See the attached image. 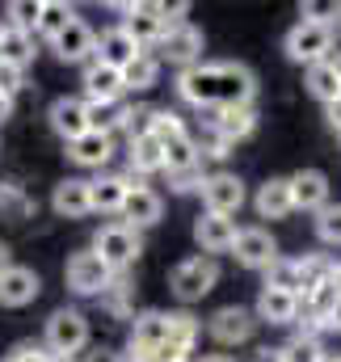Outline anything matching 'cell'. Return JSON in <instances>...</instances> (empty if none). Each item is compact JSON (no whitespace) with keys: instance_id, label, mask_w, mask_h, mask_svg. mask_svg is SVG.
<instances>
[{"instance_id":"obj_53","label":"cell","mask_w":341,"mask_h":362,"mask_svg":"<svg viewBox=\"0 0 341 362\" xmlns=\"http://www.w3.org/2000/svg\"><path fill=\"white\" fill-rule=\"evenodd\" d=\"M329 64H333V72H337V85H341V51L333 55V59H329Z\"/></svg>"},{"instance_id":"obj_41","label":"cell","mask_w":341,"mask_h":362,"mask_svg":"<svg viewBox=\"0 0 341 362\" xmlns=\"http://www.w3.org/2000/svg\"><path fill=\"white\" fill-rule=\"evenodd\" d=\"M316 236L325 245H341V202H329L325 211H316Z\"/></svg>"},{"instance_id":"obj_43","label":"cell","mask_w":341,"mask_h":362,"mask_svg":"<svg viewBox=\"0 0 341 362\" xmlns=\"http://www.w3.org/2000/svg\"><path fill=\"white\" fill-rule=\"evenodd\" d=\"M21 85H25V72L21 68H13V64H0V97H17L21 93Z\"/></svg>"},{"instance_id":"obj_22","label":"cell","mask_w":341,"mask_h":362,"mask_svg":"<svg viewBox=\"0 0 341 362\" xmlns=\"http://www.w3.org/2000/svg\"><path fill=\"white\" fill-rule=\"evenodd\" d=\"M211 127L224 135V144L232 148L236 139H249L257 131V110L253 105H219L215 110V118H211Z\"/></svg>"},{"instance_id":"obj_36","label":"cell","mask_w":341,"mask_h":362,"mask_svg":"<svg viewBox=\"0 0 341 362\" xmlns=\"http://www.w3.org/2000/svg\"><path fill=\"white\" fill-rule=\"evenodd\" d=\"M198 165H202V156H198V148H194L190 135L165 144V173H185V169H198Z\"/></svg>"},{"instance_id":"obj_3","label":"cell","mask_w":341,"mask_h":362,"mask_svg":"<svg viewBox=\"0 0 341 362\" xmlns=\"http://www.w3.org/2000/svg\"><path fill=\"white\" fill-rule=\"evenodd\" d=\"M42 346H47L51 354H59V358L81 354V350L88 346V320H85V312H76V308H59V312H51Z\"/></svg>"},{"instance_id":"obj_31","label":"cell","mask_w":341,"mask_h":362,"mask_svg":"<svg viewBox=\"0 0 341 362\" xmlns=\"http://www.w3.org/2000/svg\"><path fill=\"white\" fill-rule=\"evenodd\" d=\"M156 76H161V59H156L152 51H144L135 64L122 68V89L127 93H148L152 85H156Z\"/></svg>"},{"instance_id":"obj_19","label":"cell","mask_w":341,"mask_h":362,"mask_svg":"<svg viewBox=\"0 0 341 362\" xmlns=\"http://www.w3.org/2000/svg\"><path fill=\"white\" fill-rule=\"evenodd\" d=\"M177 97L185 105H211L215 110V64H194L177 76Z\"/></svg>"},{"instance_id":"obj_45","label":"cell","mask_w":341,"mask_h":362,"mask_svg":"<svg viewBox=\"0 0 341 362\" xmlns=\"http://www.w3.org/2000/svg\"><path fill=\"white\" fill-rule=\"evenodd\" d=\"M47 358H51L47 346H17V350L8 354V362H47Z\"/></svg>"},{"instance_id":"obj_27","label":"cell","mask_w":341,"mask_h":362,"mask_svg":"<svg viewBox=\"0 0 341 362\" xmlns=\"http://www.w3.org/2000/svg\"><path fill=\"white\" fill-rule=\"evenodd\" d=\"M257 215L261 219H287L291 211H295V202H291V181L287 177H270L261 189H257Z\"/></svg>"},{"instance_id":"obj_26","label":"cell","mask_w":341,"mask_h":362,"mask_svg":"<svg viewBox=\"0 0 341 362\" xmlns=\"http://www.w3.org/2000/svg\"><path fill=\"white\" fill-rule=\"evenodd\" d=\"M127 169H131L135 177L165 173V148H161V139H152V135L131 139V144H127Z\"/></svg>"},{"instance_id":"obj_24","label":"cell","mask_w":341,"mask_h":362,"mask_svg":"<svg viewBox=\"0 0 341 362\" xmlns=\"http://www.w3.org/2000/svg\"><path fill=\"white\" fill-rule=\"evenodd\" d=\"M122 72L105 68L101 59L85 64V101H122Z\"/></svg>"},{"instance_id":"obj_20","label":"cell","mask_w":341,"mask_h":362,"mask_svg":"<svg viewBox=\"0 0 341 362\" xmlns=\"http://www.w3.org/2000/svg\"><path fill=\"white\" fill-rule=\"evenodd\" d=\"M291 181V202L295 211H325L329 206V177L320 169H299Z\"/></svg>"},{"instance_id":"obj_49","label":"cell","mask_w":341,"mask_h":362,"mask_svg":"<svg viewBox=\"0 0 341 362\" xmlns=\"http://www.w3.org/2000/svg\"><path fill=\"white\" fill-rule=\"evenodd\" d=\"M253 362H282V350H270V346H265V350L253 354Z\"/></svg>"},{"instance_id":"obj_28","label":"cell","mask_w":341,"mask_h":362,"mask_svg":"<svg viewBox=\"0 0 341 362\" xmlns=\"http://www.w3.org/2000/svg\"><path fill=\"white\" fill-rule=\"evenodd\" d=\"M88 202H93V211H101V215H118L122 202H127V181H122V173L88 181Z\"/></svg>"},{"instance_id":"obj_7","label":"cell","mask_w":341,"mask_h":362,"mask_svg":"<svg viewBox=\"0 0 341 362\" xmlns=\"http://www.w3.org/2000/svg\"><path fill=\"white\" fill-rule=\"evenodd\" d=\"M152 55H156L161 64H177L181 72L194 68V64H202V30H194L190 21H185V25H173L169 34L152 47Z\"/></svg>"},{"instance_id":"obj_17","label":"cell","mask_w":341,"mask_h":362,"mask_svg":"<svg viewBox=\"0 0 341 362\" xmlns=\"http://www.w3.org/2000/svg\"><path fill=\"white\" fill-rule=\"evenodd\" d=\"M253 316H257V325H261V320H265V325H295V320H299V295L278 291V286H261Z\"/></svg>"},{"instance_id":"obj_32","label":"cell","mask_w":341,"mask_h":362,"mask_svg":"<svg viewBox=\"0 0 341 362\" xmlns=\"http://www.w3.org/2000/svg\"><path fill=\"white\" fill-rule=\"evenodd\" d=\"M30 59H34V38L21 34V30H8V25H4V38H0V64H13V68L25 72Z\"/></svg>"},{"instance_id":"obj_46","label":"cell","mask_w":341,"mask_h":362,"mask_svg":"<svg viewBox=\"0 0 341 362\" xmlns=\"http://www.w3.org/2000/svg\"><path fill=\"white\" fill-rule=\"evenodd\" d=\"M85 362H127V354H118V350H93V354H85Z\"/></svg>"},{"instance_id":"obj_9","label":"cell","mask_w":341,"mask_h":362,"mask_svg":"<svg viewBox=\"0 0 341 362\" xmlns=\"http://www.w3.org/2000/svg\"><path fill=\"white\" fill-rule=\"evenodd\" d=\"M202 206L211 211V215H236L241 206H245V181L236 177V173H211V177L202 181Z\"/></svg>"},{"instance_id":"obj_14","label":"cell","mask_w":341,"mask_h":362,"mask_svg":"<svg viewBox=\"0 0 341 362\" xmlns=\"http://www.w3.org/2000/svg\"><path fill=\"white\" fill-rule=\"evenodd\" d=\"M236 232H241V228H236L228 215H211V211H202V215L194 219V240H198L202 257H211V253H232Z\"/></svg>"},{"instance_id":"obj_40","label":"cell","mask_w":341,"mask_h":362,"mask_svg":"<svg viewBox=\"0 0 341 362\" xmlns=\"http://www.w3.org/2000/svg\"><path fill=\"white\" fill-rule=\"evenodd\" d=\"M265 286H278V291H291V295H299V262H291V257H278V262L265 270Z\"/></svg>"},{"instance_id":"obj_8","label":"cell","mask_w":341,"mask_h":362,"mask_svg":"<svg viewBox=\"0 0 341 362\" xmlns=\"http://www.w3.org/2000/svg\"><path fill=\"white\" fill-rule=\"evenodd\" d=\"M169 341V312H139L131 325V341H127V362L152 358L161 346Z\"/></svg>"},{"instance_id":"obj_5","label":"cell","mask_w":341,"mask_h":362,"mask_svg":"<svg viewBox=\"0 0 341 362\" xmlns=\"http://www.w3.org/2000/svg\"><path fill=\"white\" fill-rule=\"evenodd\" d=\"M215 282H219V266H215V257H185L177 270H173V295L181 299V303H198V299H207L211 291H215Z\"/></svg>"},{"instance_id":"obj_1","label":"cell","mask_w":341,"mask_h":362,"mask_svg":"<svg viewBox=\"0 0 341 362\" xmlns=\"http://www.w3.org/2000/svg\"><path fill=\"white\" fill-rule=\"evenodd\" d=\"M333 42H337V34L329 30V25H316V21H299L287 38H282V51H287V59H295V64H325V59H333Z\"/></svg>"},{"instance_id":"obj_13","label":"cell","mask_w":341,"mask_h":362,"mask_svg":"<svg viewBox=\"0 0 341 362\" xmlns=\"http://www.w3.org/2000/svg\"><path fill=\"white\" fill-rule=\"evenodd\" d=\"M118 215H122V223L135 228V232L156 228L161 215H165V198H161L156 189H148V185H135V189H127V202H122Z\"/></svg>"},{"instance_id":"obj_56","label":"cell","mask_w":341,"mask_h":362,"mask_svg":"<svg viewBox=\"0 0 341 362\" xmlns=\"http://www.w3.org/2000/svg\"><path fill=\"white\" fill-rule=\"evenodd\" d=\"M0 38H4V21H0Z\"/></svg>"},{"instance_id":"obj_4","label":"cell","mask_w":341,"mask_h":362,"mask_svg":"<svg viewBox=\"0 0 341 362\" xmlns=\"http://www.w3.org/2000/svg\"><path fill=\"white\" fill-rule=\"evenodd\" d=\"M64 278H68V291L72 295H105L114 286V270L93 253V249H81L68 257L64 266Z\"/></svg>"},{"instance_id":"obj_15","label":"cell","mask_w":341,"mask_h":362,"mask_svg":"<svg viewBox=\"0 0 341 362\" xmlns=\"http://www.w3.org/2000/svg\"><path fill=\"white\" fill-rule=\"evenodd\" d=\"M51 47H55V55H59L64 64H93V59H97V34H93V25L81 21V17H76Z\"/></svg>"},{"instance_id":"obj_50","label":"cell","mask_w":341,"mask_h":362,"mask_svg":"<svg viewBox=\"0 0 341 362\" xmlns=\"http://www.w3.org/2000/svg\"><path fill=\"white\" fill-rule=\"evenodd\" d=\"M194 362H236V358H228V354H202V358H194Z\"/></svg>"},{"instance_id":"obj_18","label":"cell","mask_w":341,"mask_h":362,"mask_svg":"<svg viewBox=\"0 0 341 362\" xmlns=\"http://www.w3.org/2000/svg\"><path fill=\"white\" fill-rule=\"evenodd\" d=\"M38 291H42V278L34 270H25V266L0 270V303L4 308H25V303L38 299Z\"/></svg>"},{"instance_id":"obj_16","label":"cell","mask_w":341,"mask_h":362,"mask_svg":"<svg viewBox=\"0 0 341 362\" xmlns=\"http://www.w3.org/2000/svg\"><path fill=\"white\" fill-rule=\"evenodd\" d=\"M139 55H144V47H139L122 25H110V30L97 34V59H101L105 68H118V72H122V68L135 64Z\"/></svg>"},{"instance_id":"obj_6","label":"cell","mask_w":341,"mask_h":362,"mask_svg":"<svg viewBox=\"0 0 341 362\" xmlns=\"http://www.w3.org/2000/svg\"><path fill=\"white\" fill-rule=\"evenodd\" d=\"M257 97V76L236 64V59H224L215 64V110L219 105H253Z\"/></svg>"},{"instance_id":"obj_54","label":"cell","mask_w":341,"mask_h":362,"mask_svg":"<svg viewBox=\"0 0 341 362\" xmlns=\"http://www.w3.org/2000/svg\"><path fill=\"white\" fill-rule=\"evenodd\" d=\"M47 362H72V358H59V354H51V358H47Z\"/></svg>"},{"instance_id":"obj_37","label":"cell","mask_w":341,"mask_h":362,"mask_svg":"<svg viewBox=\"0 0 341 362\" xmlns=\"http://www.w3.org/2000/svg\"><path fill=\"white\" fill-rule=\"evenodd\" d=\"M198 333H202V325H198V316H194V312H169V341H173V346H181V350H190V354H194Z\"/></svg>"},{"instance_id":"obj_11","label":"cell","mask_w":341,"mask_h":362,"mask_svg":"<svg viewBox=\"0 0 341 362\" xmlns=\"http://www.w3.org/2000/svg\"><path fill=\"white\" fill-rule=\"evenodd\" d=\"M207 333L219 341V346H245L249 337L257 333V316L249 308H219L211 320H207Z\"/></svg>"},{"instance_id":"obj_39","label":"cell","mask_w":341,"mask_h":362,"mask_svg":"<svg viewBox=\"0 0 341 362\" xmlns=\"http://www.w3.org/2000/svg\"><path fill=\"white\" fill-rule=\"evenodd\" d=\"M152 139H161V148L173 139H185V122L173 110H152Z\"/></svg>"},{"instance_id":"obj_34","label":"cell","mask_w":341,"mask_h":362,"mask_svg":"<svg viewBox=\"0 0 341 362\" xmlns=\"http://www.w3.org/2000/svg\"><path fill=\"white\" fill-rule=\"evenodd\" d=\"M329 278H333V262L329 257H299V299H308Z\"/></svg>"},{"instance_id":"obj_33","label":"cell","mask_w":341,"mask_h":362,"mask_svg":"<svg viewBox=\"0 0 341 362\" xmlns=\"http://www.w3.org/2000/svg\"><path fill=\"white\" fill-rule=\"evenodd\" d=\"M308 93L316 97V101H325V105H333L341 97V85H337V72H333V64L325 59V64H312L308 68Z\"/></svg>"},{"instance_id":"obj_47","label":"cell","mask_w":341,"mask_h":362,"mask_svg":"<svg viewBox=\"0 0 341 362\" xmlns=\"http://www.w3.org/2000/svg\"><path fill=\"white\" fill-rule=\"evenodd\" d=\"M325 329L329 333H341V295H337V303H333V312L325 316Z\"/></svg>"},{"instance_id":"obj_38","label":"cell","mask_w":341,"mask_h":362,"mask_svg":"<svg viewBox=\"0 0 341 362\" xmlns=\"http://www.w3.org/2000/svg\"><path fill=\"white\" fill-rule=\"evenodd\" d=\"M325 346H320V337H291L287 346H282V362H325Z\"/></svg>"},{"instance_id":"obj_12","label":"cell","mask_w":341,"mask_h":362,"mask_svg":"<svg viewBox=\"0 0 341 362\" xmlns=\"http://www.w3.org/2000/svg\"><path fill=\"white\" fill-rule=\"evenodd\" d=\"M118 8L127 13V17H122L118 25H122V30H127V34H131V38H135V42H139L144 51H152V47H156V42H161V38L169 34V25L161 21L156 4H118Z\"/></svg>"},{"instance_id":"obj_29","label":"cell","mask_w":341,"mask_h":362,"mask_svg":"<svg viewBox=\"0 0 341 362\" xmlns=\"http://www.w3.org/2000/svg\"><path fill=\"white\" fill-rule=\"evenodd\" d=\"M76 21V8L72 4H64V0H42V17H38V30H34V38H47V42H55L68 25Z\"/></svg>"},{"instance_id":"obj_52","label":"cell","mask_w":341,"mask_h":362,"mask_svg":"<svg viewBox=\"0 0 341 362\" xmlns=\"http://www.w3.org/2000/svg\"><path fill=\"white\" fill-rule=\"evenodd\" d=\"M8 266H13V262H8V249L0 245V270H8Z\"/></svg>"},{"instance_id":"obj_10","label":"cell","mask_w":341,"mask_h":362,"mask_svg":"<svg viewBox=\"0 0 341 362\" xmlns=\"http://www.w3.org/2000/svg\"><path fill=\"white\" fill-rule=\"evenodd\" d=\"M232 257L245 266V270H270L278 262V245L265 228H241L236 240H232Z\"/></svg>"},{"instance_id":"obj_2","label":"cell","mask_w":341,"mask_h":362,"mask_svg":"<svg viewBox=\"0 0 341 362\" xmlns=\"http://www.w3.org/2000/svg\"><path fill=\"white\" fill-rule=\"evenodd\" d=\"M139 249H144L139 232H135V228H127L122 219H118V223H105V228L93 236V253H97V257H101L114 274H122L127 266H135Z\"/></svg>"},{"instance_id":"obj_51","label":"cell","mask_w":341,"mask_h":362,"mask_svg":"<svg viewBox=\"0 0 341 362\" xmlns=\"http://www.w3.org/2000/svg\"><path fill=\"white\" fill-rule=\"evenodd\" d=\"M8 114H13V101H8V97H0V122H4Z\"/></svg>"},{"instance_id":"obj_42","label":"cell","mask_w":341,"mask_h":362,"mask_svg":"<svg viewBox=\"0 0 341 362\" xmlns=\"http://www.w3.org/2000/svg\"><path fill=\"white\" fill-rule=\"evenodd\" d=\"M194 148H198V156H211V160H224V156H228V144H224V135H219L215 127H207V131L194 139Z\"/></svg>"},{"instance_id":"obj_48","label":"cell","mask_w":341,"mask_h":362,"mask_svg":"<svg viewBox=\"0 0 341 362\" xmlns=\"http://www.w3.org/2000/svg\"><path fill=\"white\" fill-rule=\"evenodd\" d=\"M325 110H329V127H333V131L341 135V97L333 101V105H325Z\"/></svg>"},{"instance_id":"obj_23","label":"cell","mask_w":341,"mask_h":362,"mask_svg":"<svg viewBox=\"0 0 341 362\" xmlns=\"http://www.w3.org/2000/svg\"><path fill=\"white\" fill-rule=\"evenodd\" d=\"M51 206H55V215H64V219H85V215H93L88 181L85 177L59 181V185H55V194H51Z\"/></svg>"},{"instance_id":"obj_21","label":"cell","mask_w":341,"mask_h":362,"mask_svg":"<svg viewBox=\"0 0 341 362\" xmlns=\"http://www.w3.org/2000/svg\"><path fill=\"white\" fill-rule=\"evenodd\" d=\"M51 131L64 139V144H72V139H81L88 131L85 122V101L81 97H59V101H51Z\"/></svg>"},{"instance_id":"obj_44","label":"cell","mask_w":341,"mask_h":362,"mask_svg":"<svg viewBox=\"0 0 341 362\" xmlns=\"http://www.w3.org/2000/svg\"><path fill=\"white\" fill-rule=\"evenodd\" d=\"M169 181H173L177 194H190V189H202L207 173H202V165H198V169H185V173H169Z\"/></svg>"},{"instance_id":"obj_25","label":"cell","mask_w":341,"mask_h":362,"mask_svg":"<svg viewBox=\"0 0 341 362\" xmlns=\"http://www.w3.org/2000/svg\"><path fill=\"white\" fill-rule=\"evenodd\" d=\"M68 156H72L81 169H101V165H110V156H114V135L85 131L81 139H72V144H68Z\"/></svg>"},{"instance_id":"obj_35","label":"cell","mask_w":341,"mask_h":362,"mask_svg":"<svg viewBox=\"0 0 341 362\" xmlns=\"http://www.w3.org/2000/svg\"><path fill=\"white\" fill-rule=\"evenodd\" d=\"M4 25L8 30H21V34H30L34 38V30H38V17H42V0H13L8 8H4Z\"/></svg>"},{"instance_id":"obj_30","label":"cell","mask_w":341,"mask_h":362,"mask_svg":"<svg viewBox=\"0 0 341 362\" xmlns=\"http://www.w3.org/2000/svg\"><path fill=\"white\" fill-rule=\"evenodd\" d=\"M122 118H127L122 101H85V122H88V131H97V135H114L122 127Z\"/></svg>"},{"instance_id":"obj_55","label":"cell","mask_w":341,"mask_h":362,"mask_svg":"<svg viewBox=\"0 0 341 362\" xmlns=\"http://www.w3.org/2000/svg\"><path fill=\"white\" fill-rule=\"evenodd\" d=\"M325 362H341V358H333V354H329V358H325Z\"/></svg>"},{"instance_id":"obj_57","label":"cell","mask_w":341,"mask_h":362,"mask_svg":"<svg viewBox=\"0 0 341 362\" xmlns=\"http://www.w3.org/2000/svg\"><path fill=\"white\" fill-rule=\"evenodd\" d=\"M139 362H156V358H139Z\"/></svg>"}]
</instances>
